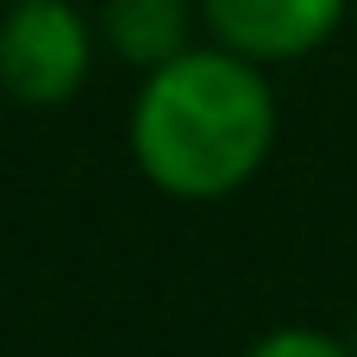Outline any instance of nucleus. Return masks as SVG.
<instances>
[{
	"label": "nucleus",
	"mask_w": 357,
	"mask_h": 357,
	"mask_svg": "<svg viewBox=\"0 0 357 357\" xmlns=\"http://www.w3.org/2000/svg\"><path fill=\"white\" fill-rule=\"evenodd\" d=\"M201 13L226 50L251 63H295L339 31L345 0H201Z\"/></svg>",
	"instance_id": "3"
},
{
	"label": "nucleus",
	"mask_w": 357,
	"mask_h": 357,
	"mask_svg": "<svg viewBox=\"0 0 357 357\" xmlns=\"http://www.w3.org/2000/svg\"><path fill=\"white\" fill-rule=\"evenodd\" d=\"M88 82V19L69 0H13L0 19V88L25 107H63Z\"/></svg>",
	"instance_id": "2"
},
{
	"label": "nucleus",
	"mask_w": 357,
	"mask_h": 357,
	"mask_svg": "<svg viewBox=\"0 0 357 357\" xmlns=\"http://www.w3.org/2000/svg\"><path fill=\"white\" fill-rule=\"evenodd\" d=\"M276 144V94L251 56L213 44L182 50L144 75L132 107V157L176 201H220L245 188Z\"/></svg>",
	"instance_id": "1"
},
{
	"label": "nucleus",
	"mask_w": 357,
	"mask_h": 357,
	"mask_svg": "<svg viewBox=\"0 0 357 357\" xmlns=\"http://www.w3.org/2000/svg\"><path fill=\"white\" fill-rule=\"evenodd\" d=\"M100 31L132 69H163L188 50V0H100Z\"/></svg>",
	"instance_id": "4"
},
{
	"label": "nucleus",
	"mask_w": 357,
	"mask_h": 357,
	"mask_svg": "<svg viewBox=\"0 0 357 357\" xmlns=\"http://www.w3.org/2000/svg\"><path fill=\"white\" fill-rule=\"evenodd\" d=\"M245 357H351L339 339H326V333H307V326H289V333H270V339H257Z\"/></svg>",
	"instance_id": "5"
}]
</instances>
